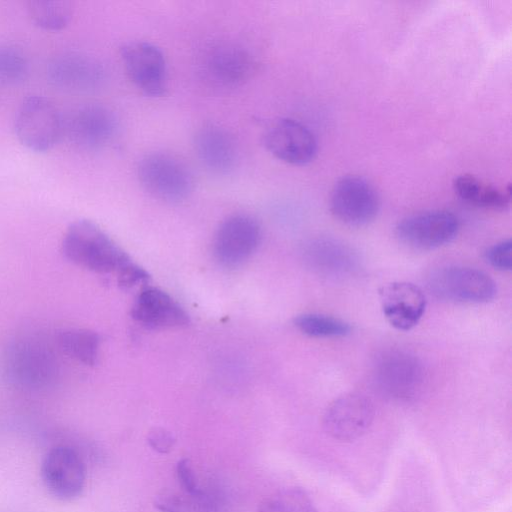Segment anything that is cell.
<instances>
[{"label": "cell", "instance_id": "1", "mask_svg": "<svg viewBox=\"0 0 512 512\" xmlns=\"http://www.w3.org/2000/svg\"><path fill=\"white\" fill-rule=\"evenodd\" d=\"M2 369L9 384L26 391L52 386L59 375V363L51 347L37 336H20L6 347Z\"/></svg>", "mask_w": 512, "mask_h": 512}, {"label": "cell", "instance_id": "2", "mask_svg": "<svg viewBox=\"0 0 512 512\" xmlns=\"http://www.w3.org/2000/svg\"><path fill=\"white\" fill-rule=\"evenodd\" d=\"M64 256L96 273H116L132 260L97 224L81 219L69 225L62 240Z\"/></svg>", "mask_w": 512, "mask_h": 512}, {"label": "cell", "instance_id": "3", "mask_svg": "<svg viewBox=\"0 0 512 512\" xmlns=\"http://www.w3.org/2000/svg\"><path fill=\"white\" fill-rule=\"evenodd\" d=\"M142 187L153 197L168 203H178L192 193L194 179L187 164L164 151L146 154L137 167Z\"/></svg>", "mask_w": 512, "mask_h": 512}, {"label": "cell", "instance_id": "4", "mask_svg": "<svg viewBox=\"0 0 512 512\" xmlns=\"http://www.w3.org/2000/svg\"><path fill=\"white\" fill-rule=\"evenodd\" d=\"M373 380L378 391L396 402H410L424 385L422 362L413 354L389 349L380 353L373 365Z\"/></svg>", "mask_w": 512, "mask_h": 512}, {"label": "cell", "instance_id": "5", "mask_svg": "<svg viewBox=\"0 0 512 512\" xmlns=\"http://www.w3.org/2000/svg\"><path fill=\"white\" fill-rule=\"evenodd\" d=\"M15 133L26 148L45 152L54 147L64 133V118L49 99L32 95L18 108Z\"/></svg>", "mask_w": 512, "mask_h": 512}, {"label": "cell", "instance_id": "6", "mask_svg": "<svg viewBox=\"0 0 512 512\" xmlns=\"http://www.w3.org/2000/svg\"><path fill=\"white\" fill-rule=\"evenodd\" d=\"M429 291L438 299L458 303H487L494 299L497 287L485 272L470 267H445L428 279Z\"/></svg>", "mask_w": 512, "mask_h": 512}, {"label": "cell", "instance_id": "7", "mask_svg": "<svg viewBox=\"0 0 512 512\" xmlns=\"http://www.w3.org/2000/svg\"><path fill=\"white\" fill-rule=\"evenodd\" d=\"M118 132V120L108 107L87 103L74 108L64 120V133L70 142L85 151L108 146Z\"/></svg>", "mask_w": 512, "mask_h": 512}, {"label": "cell", "instance_id": "8", "mask_svg": "<svg viewBox=\"0 0 512 512\" xmlns=\"http://www.w3.org/2000/svg\"><path fill=\"white\" fill-rule=\"evenodd\" d=\"M41 478L57 499L69 501L80 496L86 485V465L77 450L68 445L49 449L41 462Z\"/></svg>", "mask_w": 512, "mask_h": 512}, {"label": "cell", "instance_id": "9", "mask_svg": "<svg viewBox=\"0 0 512 512\" xmlns=\"http://www.w3.org/2000/svg\"><path fill=\"white\" fill-rule=\"evenodd\" d=\"M380 199L374 186L363 177L349 175L335 184L330 197V210L341 223L361 227L374 220Z\"/></svg>", "mask_w": 512, "mask_h": 512}, {"label": "cell", "instance_id": "10", "mask_svg": "<svg viewBox=\"0 0 512 512\" xmlns=\"http://www.w3.org/2000/svg\"><path fill=\"white\" fill-rule=\"evenodd\" d=\"M375 409L365 395L350 392L334 399L325 409L322 425L332 439L351 442L363 436L374 420Z\"/></svg>", "mask_w": 512, "mask_h": 512}, {"label": "cell", "instance_id": "11", "mask_svg": "<svg viewBox=\"0 0 512 512\" xmlns=\"http://www.w3.org/2000/svg\"><path fill=\"white\" fill-rule=\"evenodd\" d=\"M458 230L459 221L453 213L434 210L402 219L395 228V234L410 249L429 251L451 242Z\"/></svg>", "mask_w": 512, "mask_h": 512}, {"label": "cell", "instance_id": "12", "mask_svg": "<svg viewBox=\"0 0 512 512\" xmlns=\"http://www.w3.org/2000/svg\"><path fill=\"white\" fill-rule=\"evenodd\" d=\"M127 76L143 94L159 97L167 86V66L162 51L149 42L132 41L120 48Z\"/></svg>", "mask_w": 512, "mask_h": 512}, {"label": "cell", "instance_id": "13", "mask_svg": "<svg viewBox=\"0 0 512 512\" xmlns=\"http://www.w3.org/2000/svg\"><path fill=\"white\" fill-rule=\"evenodd\" d=\"M260 238L261 229L255 218L247 214L231 215L215 233L214 257L224 267H237L256 251Z\"/></svg>", "mask_w": 512, "mask_h": 512}, {"label": "cell", "instance_id": "14", "mask_svg": "<svg viewBox=\"0 0 512 512\" xmlns=\"http://www.w3.org/2000/svg\"><path fill=\"white\" fill-rule=\"evenodd\" d=\"M264 144L277 159L298 166L313 161L318 151L312 131L291 118H280L271 123L264 134Z\"/></svg>", "mask_w": 512, "mask_h": 512}, {"label": "cell", "instance_id": "15", "mask_svg": "<svg viewBox=\"0 0 512 512\" xmlns=\"http://www.w3.org/2000/svg\"><path fill=\"white\" fill-rule=\"evenodd\" d=\"M200 64L204 78L220 88L241 85L250 78L255 66L248 50L234 43H220L208 48Z\"/></svg>", "mask_w": 512, "mask_h": 512}, {"label": "cell", "instance_id": "16", "mask_svg": "<svg viewBox=\"0 0 512 512\" xmlns=\"http://www.w3.org/2000/svg\"><path fill=\"white\" fill-rule=\"evenodd\" d=\"M47 77L57 88L87 91L102 84L105 70L94 57L84 53L66 52L55 56L48 64Z\"/></svg>", "mask_w": 512, "mask_h": 512}, {"label": "cell", "instance_id": "17", "mask_svg": "<svg viewBox=\"0 0 512 512\" xmlns=\"http://www.w3.org/2000/svg\"><path fill=\"white\" fill-rule=\"evenodd\" d=\"M379 299L387 322L401 331L415 327L426 308L423 291L410 282L396 281L381 287Z\"/></svg>", "mask_w": 512, "mask_h": 512}, {"label": "cell", "instance_id": "18", "mask_svg": "<svg viewBox=\"0 0 512 512\" xmlns=\"http://www.w3.org/2000/svg\"><path fill=\"white\" fill-rule=\"evenodd\" d=\"M302 254L306 265L322 276H351L360 267L356 252L347 244L333 238L320 237L310 240L304 245Z\"/></svg>", "mask_w": 512, "mask_h": 512}, {"label": "cell", "instance_id": "19", "mask_svg": "<svg viewBox=\"0 0 512 512\" xmlns=\"http://www.w3.org/2000/svg\"><path fill=\"white\" fill-rule=\"evenodd\" d=\"M131 316L150 329L182 327L189 323L186 311L166 292L148 287L136 297Z\"/></svg>", "mask_w": 512, "mask_h": 512}, {"label": "cell", "instance_id": "20", "mask_svg": "<svg viewBox=\"0 0 512 512\" xmlns=\"http://www.w3.org/2000/svg\"><path fill=\"white\" fill-rule=\"evenodd\" d=\"M195 150L202 164L216 174L231 172L238 161V146L233 135L215 124L200 128L194 140Z\"/></svg>", "mask_w": 512, "mask_h": 512}, {"label": "cell", "instance_id": "21", "mask_svg": "<svg viewBox=\"0 0 512 512\" xmlns=\"http://www.w3.org/2000/svg\"><path fill=\"white\" fill-rule=\"evenodd\" d=\"M455 193L465 202L483 208L503 210L510 205L511 185L496 187L470 174L453 180Z\"/></svg>", "mask_w": 512, "mask_h": 512}, {"label": "cell", "instance_id": "22", "mask_svg": "<svg viewBox=\"0 0 512 512\" xmlns=\"http://www.w3.org/2000/svg\"><path fill=\"white\" fill-rule=\"evenodd\" d=\"M61 350L74 360L88 366L97 362L100 348L99 335L85 328H69L58 336Z\"/></svg>", "mask_w": 512, "mask_h": 512}, {"label": "cell", "instance_id": "23", "mask_svg": "<svg viewBox=\"0 0 512 512\" xmlns=\"http://www.w3.org/2000/svg\"><path fill=\"white\" fill-rule=\"evenodd\" d=\"M27 10L37 26L50 31L62 30L73 16L72 3L63 0L30 1Z\"/></svg>", "mask_w": 512, "mask_h": 512}, {"label": "cell", "instance_id": "24", "mask_svg": "<svg viewBox=\"0 0 512 512\" xmlns=\"http://www.w3.org/2000/svg\"><path fill=\"white\" fill-rule=\"evenodd\" d=\"M257 512H317V510L304 490L298 487H287L264 498Z\"/></svg>", "mask_w": 512, "mask_h": 512}, {"label": "cell", "instance_id": "25", "mask_svg": "<svg viewBox=\"0 0 512 512\" xmlns=\"http://www.w3.org/2000/svg\"><path fill=\"white\" fill-rule=\"evenodd\" d=\"M294 325L303 334L314 338H336L350 333V325L338 318L317 314L305 313L294 319Z\"/></svg>", "mask_w": 512, "mask_h": 512}, {"label": "cell", "instance_id": "26", "mask_svg": "<svg viewBox=\"0 0 512 512\" xmlns=\"http://www.w3.org/2000/svg\"><path fill=\"white\" fill-rule=\"evenodd\" d=\"M28 71V61L19 49L0 44V83L19 84L26 79Z\"/></svg>", "mask_w": 512, "mask_h": 512}, {"label": "cell", "instance_id": "27", "mask_svg": "<svg viewBox=\"0 0 512 512\" xmlns=\"http://www.w3.org/2000/svg\"><path fill=\"white\" fill-rule=\"evenodd\" d=\"M485 259L494 269L510 271L512 267V242L503 240L491 246L485 252Z\"/></svg>", "mask_w": 512, "mask_h": 512}, {"label": "cell", "instance_id": "28", "mask_svg": "<svg viewBox=\"0 0 512 512\" xmlns=\"http://www.w3.org/2000/svg\"><path fill=\"white\" fill-rule=\"evenodd\" d=\"M176 475L180 487L186 494L192 496H198L201 494L196 475L188 459L184 458L177 462Z\"/></svg>", "mask_w": 512, "mask_h": 512}, {"label": "cell", "instance_id": "29", "mask_svg": "<svg viewBox=\"0 0 512 512\" xmlns=\"http://www.w3.org/2000/svg\"><path fill=\"white\" fill-rule=\"evenodd\" d=\"M149 446L161 454L169 453L176 442L174 435L164 428H154L147 435Z\"/></svg>", "mask_w": 512, "mask_h": 512}, {"label": "cell", "instance_id": "30", "mask_svg": "<svg viewBox=\"0 0 512 512\" xmlns=\"http://www.w3.org/2000/svg\"><path fill=\"white\" fill-rule=\"evenodd\" d=\"M118 283L123 288H130L138 283L145 282L149 279V274L139 265L130 262L117 274Z\"/></svg>", "mask_w": 512, "mask_h": 512}, {"label": "cell", "instance_id": "31", "mask_svg": "<svg viewBox=\"0 0 512 512\" xmlns=\"http://www.w3.org/2000/svg\"><path fill=\"white\" fill-rule=\"evenodd\" d=\"M154 505L161 512H185L186 510L184 499L170 491L158 494L155 497Z\"/></svg>", "mask_w": 512, "mask_h": 512}]
</instances>
